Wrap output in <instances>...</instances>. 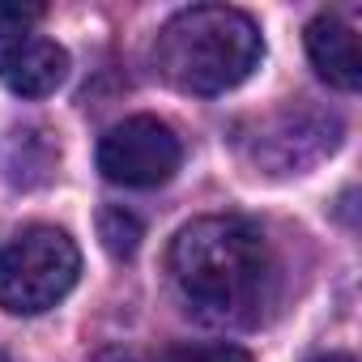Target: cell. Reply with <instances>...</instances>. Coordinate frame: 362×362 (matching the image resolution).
<instances>
[{
	"label": "cell",
	"instance_id": "1",
	"mask_svg": "<svg viewBox=\"0 0 362 362\" xmlns=\"http://www.w3.org/2000/svg\"><path fill=\"white\" fill-rule=\"evenodd\" d=\"M273 252L247 218H197L170 243V277L205 324L247 328L273 294Z\"/></svg>",
	"mask_w": 362,
	"mask_h": 362
},
{
	"label": "cell",
	"instance_id": "2",
	"mask_svg": "<svg viewBox=\"0 0 362 362\" xmlns=\"http://www.w3.org/2000/svg\"><path fill=\"white\" fill-rule=\"evenodd\" d=\"M264 56L260 26L243 9L197 5L175 13L153 43V69L184 94H226Z\"/></svg>",
	"mask_w": 362,
	"mask_h": 362
},
{
	"label": "cell",
	"instance_id": "3",
	"mask_svg": "<svg viewBox=\"0 0 362 362\" xmlns=\"http://www.w3.org/2000/svg\"><path fill=\"white\" fill-rule=\"evenodd\" d=\"M81 273L77 243L56 226H26L0 243V307L39 315L56 307Z\"/></svg>",
	"mask_w": 362,
	"mask_h": 362
},
{
	"label": "cell",
	"instance_id": "4",
	"mask_svg": "<svg viewBox=\"0 0 362 362\" xmlns=\"http://www.w3.org/2000/svg\"><path fill=\"white\" fill-rule=\"evenodd\" d=\"M184 145L158 115H128L98 141V170L124 188H158L179 170Z\"/></svg>",
	"mask_w": 362,
	"mask_h": 362
},
{
	"label": "cell",
	"instance_id": "5",
	"mask_svg": "<svg viewBox=\"0 0 362 362\" xmlns=\"http://www.w3.org/2000/svg\"><path fill=\"white\" fill-rule=\"evenodd\" d=\"M69 77V52L30 30H0V81L22 98H47Z\"/></svg>",
	"mask_w": 362,
	"mask_h": 362
},
{
	"label": "cell",
	"instance_id": "6",
	"mask_svg": "<svg viewBox=\"0 0 362 362\" xmlns=\"http://www.w3.org/2000/svg\"><path fill=\"white\" fill-rule=\"evenodd\" d=\"M307 56L315 73L337 86V90H358L362 86V60H358V35L349 22L337 13H320L307 22Z\"/></svg>",
	"mask_w": 362,
	"mask_h": 362
},
{
	"label": "cell",
	"instance_id": "7",
	"mask_svg": "<svg viewBox=\"0 0 362 362\" xmlns=\"http://www.w3.org/2000/svg\"><path fill=\"white\" fill-rule=\"evenodd\" d=\"M98 239H103V247L111 252V256H132L136 247H141V222L128 214V209H103L98 214Z\"/></svg>",
	"mask_w": 362,
	"mask_h": 362
},
{
	"label": "cell",
	"instance_id": "8",
	"mask_svg": "<svg viewBox=\"0 0 362 362\" xmlns=\"http://www.w3.org/2000/svg\"><path fill=\"white\" fill-rule=\"evenodd\" d=\"M162 362H252V354L247 349H239V345H175V349H166V358Z\"/></svg>",
	"mask_w": 362,
	"mask_h": 362
},
{
	"label": "cell",
	"instance_id": "9",
	"mask_svg": "<svg viewBox=\"0 0 362 362\" xmlns=\"http://www.w3.org/2000/svg\"><path fill=\"white\" fill-rule=\"evenodd\" d=\"M43 18V5H0V26L9 30H22L26 22H39Z\"/></svg>",
	"mask_w": 362,
	"mask_h": 362
},
{
	"label": "cell",
	"instance_id": "10",
	"mask_svg": "<svg viewBox=\"0 0 362 362\" xmlns=\"http://www.w3.org/2000/svg\"><path fill=\"white\" fill-rule=\"evenodd\" d=\"M98 362H145L141 354H132V349H124V345H111V349H103L98 354Z\"/></svg>",
	"mask_w": 362,
	"mask_h": 362
},
{
	"label": "cell",
	"instance_id": "11",
	"mask_svg": "<svg viewBox=\"0 0 362 362\" xmlns=\"http://www.w3.org/2000/svg\"><path fill=\"white\" fill-rule=\"evenodd\" d=\"M315 362H354L349 354H328V358H315Z\"/></svg>",
	"mask_w": 362,
	"mask_h": 362
},
{
	"label": "cell",
	"instance_id": "12",
	"mask_svg": "<svg viewBox=\"0 0 362 362\" xmlns=\"http://www.w3.org/2000/svg\"><path fill=\"white\" fill-rule=\"evenodd\" d=\"M0 362H5V354H0Z\"/></svg>",
	"mask_w": 362,
	"mask_h": 362
}]
</instances>
